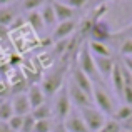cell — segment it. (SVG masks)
<instances>
[{
    "instance_id": "cell-20",
    "label": "cell",
    "mask_w": 132,
    "mask_h": 132,
    "mask_svg": "<svg viewBox=\"0 0 132 132\" xmlns=\"http://www.w3.org/2000/svg\"><path fill=\"white\" fill-rule=\"evenodd\" d=\"M30 114L34 116V119H35V120H45V119H52V114H54V109H52V107L48 105L47 102H45V104H42L40 107L34 109Z\"/></svg>"
},
{
    "instance_id": "cell-29",
    "label": "cell",
    "mask_w": 132,
    "mask_h": 132,
    "mask_svg": "<svg viewBox=\"0 0 132 132\" xmlns=\"http://www.w3.org/2000/svg\"><path fill=\"white\" fill-rule=\"evenodd\" d=\"M120 52L124 54V57H132V37L124 40L122 47H120Z\"/></svg>"
},
{
    "instance_id": "cell-11",
    "label": "cell",
    "mask_w": 132,
    "mask_h": 132,
    "mask_svg": "<svg viewBox=\"0 0 132 132\" xmlns=\"http://www.w3.org/2000/svg\"><path fill=\"white\" fill-rule=\"evenodd\" d=\"M12 109H13V114H15V116H22V117L29 116V114L32 112V107H30L27 94H23V92L15 94V97L12 99Z\"/></svg>"
},
{
    "instance_id": "cell-4",
    "label": "cell",
    "mask_w": 132,
    "mask_h": 132,
    "mask_svg": "<svg viewBox=\"0 0 132 132\" xmlns=\"http://www.w3.org/2000/svg\"><path fill=\"white\" fill-rule=\"evenodd\" d=\"M79 112H80L82 119H84L85 126L89 127L90 132H99L104 127V124L109 120V117L104 112H100L95 105H89V107H84V109H79Z\"/></svg>"
},
{
    "instance_id": "cell-25",
    "label": "cell",
    "mask_w": 132,
    "mask_h": 132,
    "mask_svg": "<svg viewBox=\"0 0 132 132\" xmlns=\"http://www.w3.org/2000/svg\"><path fill=\"white\" fill-rule=\"evenodd\" d=\"M120 130H122V126H120L117 120L109 119L105 124H104V127H102L99 132H120Z\"/></svg>"
},
{
    "instance_id": "cell-1",
    "label": "cell",
    "mask_w": 132,
    "mask_h": 132,
    "mask_svg": "<svg viewBox=\"0 0 132 132\" xmlns=\"http://www.w3.org/2000/svg\"><path fill=\"white\" fill-rule=\"evenodd\" d=\"M67 65H69V62L62 60L60 65L50 69V72H47L44 75L40 87H42L45 97L57 95L60 92V89L64 87V75H65V70H67Z\"/></svg>"
},
{
    "instance_id": "cell-16",
    "label": "cell",
    "mask_w": 132,
    "mask_h": 132,
    "mask_svg": "<svg viewBox=\"0 0 132 132\" xmlns=\"http://www.w3.org/2000/svg\"><path fill=\"white\" fill-rule=\"evenodd\" d=\"M40 15H42L44 19V23H45V29H50V27L57 25V17H55V12H54V7H52V3H45V5L40 9Z\"/></svg>"
},
{
    "instance_id": "cell-8",
    "label": "cell",
    "mask_w": 132,
    "mask_h": 132,
    "mask_svg": "<svg viewBox=\"0 0 132 132\" xmlns=\"http://www.w3.org/2000/svg\"><path fill=\"white\" fill-rule=\"evenodd\" d=\"M67 90H69V97H70L72 105H75L77 109H84V107L94 105L92 97H90L89 94H85L84 90H80V89L77 87V85H74L72 82H69Z\"/></svg>"
},
{
    "instance_id": "cell-7",
    "label": "cell",
    "mask_w": 132,
    "mask_h": 132,
    "mask_svg": "<svg viewBox=\"0 0 132 132\" xmlns=\"http://www.w3.org/2000/svg\"><path fill=\"white\" fill-rule=\"evenodd\" d=\"M70 82L92 97V92H94V82H92V79H90L89 75H85L84 72L77 67V65H74V67L70 69Z\"/></svg>"
},
{
    "instance_id": "cell-5",
    "label": "cell",
    "mask_w": 132,
    "mask_h": 132,
    "mask_svg": "<svg viewBox=\"0 0 132 132\" xmlns=\"http://www.w3.org/2000/svg\"><path fill=\"white\" fill-rule=\"evenodd\" d=\"M70 110H72V102H70V97H69L67 85H64L60 89V92L57 94L54 102V114L57 117V122H64L65 117L70 114Z\"/></svg>"
},
{
    "instance_id": "cell-28",
    "label": "cell",
    "mask_w": 132,
    "mask_h": 132,
    "mask_svg": "<svg viewBox=\"0 0 132 132\" xmlns=\"http://www.w3.org/2000/svg\"><path fill=\"white\" fill-rule=\"evenodd\" d=\"M64 3H65V5H69L70 9H74L75 12H77V10L84 9V7L87 5L89 0H64Z\"/></svg>"
},
{
    "instance_id": "cell-10",
    "label": "cell",
    "mask_w": 132,
    "mask_h": 132,
    "mask_svg": "<svg viewBox=\"0 0 132 132\" xmlns=\"http://www.w3.org/2000/svg\"><path fill=\"white\" fill-rule=\"evenodd\" d=\"M62 124H64V127H65L67 132H90L89 127L85 126V122H84V119H82L79 109H72L70 114L65 117V120Z\"/></svg>"
},
{
    "instance_id": "cell-26",
    "label": "cell",
    "mask_w": 132,
    "mask_h": 132,
    "mask_svg": "<svg viewBox=\"0 0 132 132\" xmlns=\"http://www.w3.org/2000/svg\"><path fill=\"white\" fill-rule=\"evenodd\" d=\"M9 127L12 129L13 132H22V126H23V117L22 116H13L12 119L9 120Z\"/></svg>"
},
{
    "instance_id": "cell-32",
    "label": "cell",
    "mask_w": 132,
    "mask_h": 132,
    "mask_svg": "<svg viewBox=\"0 0 132 132\" xmlns=\"http://www.w3.org/2000/svg\"><path fill=\"white\" fill-rule=\"evenodd\" d=\"M0 132H13V130L9 127L7 122H0Z\"/></svg>"
},
{
    "instance_id": "cell-31",
    "label": "cell",
    "mask_w": 132,
    "mask_h": 132,
    "mask_svg": "<svg viewBox=\"0 0 132 132\" xmlns=\"http://www.w3.org/2000/svg\"><path fill=\"white\" fill-rule=\"evenodd\" d=\"M120 126H122V129H126V130H130V132H132V117H130V119H127L126 122H122Z\"/></svg>"
},
{
    "instance_id": "cell-33",
    "label": "cell",
    "mask_w": 132,
    "mask_h": 132,
    "mask_svg": "<svg viewBox=\"0 0 132 132\" xmlns=\"http://www.w3.org/2000/svg\"><path fill=\"white\" fill-rule=\"evenodd\" d=\"M54 132H67V130H65V127H64V124H62V122H55Z\"/></svg>"
},
{
    "instance_id": "cell-18",
    "label": "cell",
    "mask_w": 132,
    "mask_h": 132,
    "mask_svg": "<svg viewBox=\"0 0 132 132\" xmlns=\"http://www.w3.org/2000/svg\"><path fill=\"white\" fill-rule=\"evenodd\" d=\"M87 42H89V48H90L94 57H112V52H110L107 44L94 42V40H87Z\"/></svg>"
},
{
    "instance_id": "cell-36",
    "label": "cell",
    "mask_w": 132,
    "mask_h": 132,
    "mask_svg": "<svg viewBox=\"0 0 132 132\" xmlns=\"http://www.w3.org/2000/svg\"><path fill=\"white\" fill-rule=\"evenodd\" d=\"M54 2H64V0H54Z\"/></svg>"
},
{
    "instance_id": "cell-21",
    "label": "cell",
    "mask_w": 132,
    "mask_h": 132,
    "mask_svg": "<svg viewBox=\"0 0 132 132\" xmlns=\"http://www.w3.org/2000/svg\"><path fill=\"white\" fill-rule=\"evenodd\" d=\"M15 20V10L10 7H0V27H9Z\"/></svg>"
},
{
    "instance_id": "cell-35",
    "label": "cell",
    "mask_w": 132,
    "mask_h": 132,
    "mask_svg": "<svg viewBox=\"0 0 132 132\" xmlns=\"http://www.w3.org/2000/svg\"><path fill=\"white\" fill-rule=\"evenodd\" d=\"M120 132H130V130H126V129H122V130H120Z\"/></svg>"
},
{
    "instance_id": "cell-17",
    "label": "cell",
    "mask_w": 132,
    "mask_h": 132,
    "mask_svg": "<svg viewBox=\"0 0 132 132\" xmlns=\"http://www.w3.org/2000/svg\"><path fill=\"white\" fill-rule=\"evenodd\" d=\"M25 20H27V23L30 25V29H32L35 34H40L45 29L44 19H42V15H40V10H37V12H29Z\"/></svg>"
},
{
    "instance_id": "cell-23",
    "label": "cell",
    "mask_w": 132,
    "mask_h": 132,
    "mask_svg": "<svg viewBox=\"0 0 132 132\" xmlns=\"http://www.w3.org/2000/svg\"><path fill=\"white\" fill-rule=\"evenodd\" d=\"M45 0H22V9L25 10L27 13L29 12H37L39 9H42L45 5Z\"/></svg>"
},
{
    "instance_id": "cell-6",
    "label": "cell",
    "mask_w": 132,
    "mask_h": 132,
    "mask_svg": "<svg viewBox=\"0 0 132 132\" xmlns=\"http://www.w3.org/2000/svg\"><path fill=\"white\" fill-rule=\"evenodd\" d=\"M79 29V23L77 20H67V22H59L55 25L54 32H52V40L54 42H60V40H67L70 39L72 35H75Z\"/></svg>"
},
{
    "instance_id": "cell-12",
    "label": "cell",
    "mask_w": 132,
    "mask_h": 132,
    "mask_svg": "<svg viewBox=\"0 0 132 132\" xmlns=\"http://www.w3.org/2000/svg\"><path fill=\"white\" fill-rule=\"evenodd\" d=\"M94 59H95V67H97V70H99L100 79H105V77L110 79L117 60L114 57H94Z\"/></svg>"
},
{
    "instance_id": "cell-30",
    "label": "cell",
    "mask_w": 132,
    "mask_h": 132,
    "mask_svg": "<svg viewBox=\"0 0 132 132\" xmlns=\"http://www.w3.org/2000/svg\"><path fill=\"white\" fill-rule=\"evenodd\" d=\"M120 62H122V64L126 65V69H127V70H129L130 74H132V57H124Z\"/></svg>"
},
{
    "instance_id": "cell-9",
    "label": "cell",
    "mask_w": 132,
    "mask_h": 132,
    "mask_svg": "<svg viewBox=\"0 0 132 132\" xmlns=\"http://www.w3.org/2000/svg\"><path fill=\"white\" fill-rule=\"evenodd\" d=\"M110 37H112V29H110V25L104 19H100L99 22L94 23V27L90 29V34H89V40L102 42V44H107V40Z\"/></svg>"
},
{
    "instance_id": "cell-14",
    "label": "cell",
    "mask_w": 132,
    "mask_h": 132,
    "mask_svg": "<svg viewBox=\"0 0 132 132\" xmlns=\"http://www.w3.org/2000/svg\"><path fill=\"white\" fill-rule=\"evenodd\" d=\"M52 7H54L57 22H67V20L75 19V10L70 9L69 5H65L64 2H52Z\"/></svg>"
},
{
    "instance_id": "cell-34",
    "label": "cell",
    "mask_w": 132,
    "mask_h": 132,
    "mask_svg": "<svg viewBox=\"0 0 132 132\" xmlns=\"http://www.w3.org/2000/svg\"><path fill=\"white\" fill-rule=\"evenodd\" d=\"M13 0H0V7H9Z\"/></svg>"
},
{
    "instance_id": "cell-2",
    "label": "cell",
    "mask_w": 132,
    "mask_h": 132,
    "mask_svg": "<svg viewBox=\"0 0 132 132\" xmlns=\"http://www.w3.org/2000/svg\"><path fill=\"white\" fill-rule=\"evenodd\" d=\"M77 67L84 72L85 75H89L92 79L94 84H100V75H99V70L95 67V59H94L92 52L89 48V42H84L77 54Z\"/></svg>"
},
{
    "instance_id": "cell-3",
    "label": "cell",
    "mask_w": 132,
    "mask_h": 132,
    "mask_svg": "<svg viewBox=\"0 0 132 132\" xmlns=\"http://www.w3.org/2000/svg\"><path fill=\"white\" fill-rule=\"evenodd\" d=\"M92 100H94V105L104 112L107 117H112L114 112H116V104H114V99L105 89L102 87L100 84H94V92H92Z\"/></svg>"
},
{
    "instance_id": "cell-22",
    "label": "cell",
    "mask_w": 132,
    "mask_h": 132,
    "mask_svg": "<svg viewBox=\"0 0 132 132\" xmlns=\"http://www.w3.org/2000/svg\"><path fill=\"white\" fill-rule=\"evenodd\" d=\"M15 116L12 109V102H2L0 104V122H9Z\"/></svg>"
},
{
    "instance_id": "cell-24",
    "label": "cell",
    "mask_w": 132,
    "mask_h": 132,
    "mask_svg": "<svg viewBox=\"0 0 132 132\" xmlns=\"http://www.w3.org/2000/svg\"><path fill=\"white\" fill-rule=\"evenodd\" d=\"M55 124L52 122V119H45V120H37L34 132H54Z\"/></svg>"
},
{
    "instance_id": "cell-27",
    "label": "cell",
    "mask_w": 132,
    "mask_h": 132,
    "mask_svg": "<svg viewBox=\"0 0 132 132\" xmlns=\"http://www.w3.org/2000/svg\"><path fill=\"white\" fill-rule=\"evenodd\" d=\"M35 122L37 120L34 119L32 114L23 117V126H22V132H34V127H35Z\"/></svg>"
},
{
    "instance_id": "cell-19",
    "label": "cell",
    "mask_w": 132,
    "mask_h": 132,
    "mask_svg": "<svg viewBox=\"0 0 132 132\" xmlns=\"http://www.w3.org/2000/svg\"><path fill=\"white\" fill-rule=\"evenodd\" d=\"M130 117H132V105L122 104L120 107L116 109V112H114V116L110 117V119H114V120H117L119 124H122V122H126L127 119H130Z\"/></svg>"
},
{
    "instance_id": "cell-13",
    "label": "cell",
    "mask_w": 132,
    "mask_h": 132,
    "mask_svg": "<svg viewBox=\"0 0 132 132\" xmlns=\"http://www.w3.org/2000/svg\"><path fill=\"white\" fill-rule=\"evenodd\" d=\"M110 80H112V87L116 95H119L122 99L124 95V72H122V62H116V67L112 70V75H110Z\"/></svg>"
},
{
    "instance_id": "cell-15",
    "label": "cell",
    "mask_w": 132,
    "mask_h": 132,
    "mask_svg": "<svg viewBox=\"0 0 132 132\" xmlns=\"http://www.w3.org/2000/svg\"><path fill=\"white\" fill-rule=\"evenodd\" d=\"M27 97H29V102H30V107L34 109H37V107H40L42 104H45V94L40 85L34 84L30 85L29 90H27Z\"/></svg>"
}]
</instances>
